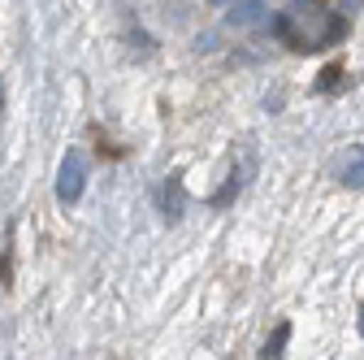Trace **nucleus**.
<instances>
[{
  "instance_id": "obj_7",
  "label": "nucleus",
  "mask_w": 364,
  "mask_h": 360,
  "mask_svg": "<svg viewBox=\"0 0 364 360\" xmlns=\"http://www.w3.org/2000/svg\"><path fill=\"white\" fill-rule=\"evenodd\" d=\"M287 339H291V326L282 322L278 330H273V334L264 339V347H260V356H282V351H287Z\"/></svg>"
},
{
  "instance_id": "obj_8",
  "label": "nucleus",
  "mask_w": 364,
  "mask_h": 360,
  "mask_svg": "<svg viewBox=\"0 0 364 360\" xmlns=\"http://www.w3.org/2000/svg\"><path fill=\"white\" fill-rule=\"evenodd\" d=\"M239 183H243V178H239V169H235V174H230V183H225V187H221V191H217V196H213L208 204H213V208H225V204H230V200H235V191H239Z\"/></svg>"
},
{
  "instance_id": "obj_3",
  "label": "nucleus",
  "mask_w": 364,
  "mask_h": 360,
  "mask_svg": "<svg viewBox=\"0 0 364 360\" xmlns=\"http://www.w3.org/2000/svg\"><path fill=\"white\" fill-rule=\"evenodd\" d=\"M264 18H269V0H235V5L225 9V26L230 31H247Z\"/></svg>"
},
{
  "instance_id": "obj_9",
  "label": "nucleus",
  "mask_w": 364,
  "mask_h": 360,
  "mask_svg": "<svg viewBox=\"0 0 364 360\" xmlns=\"http://www.w3.org/2000/svg\"><path fill=\"white\" fill-rule=\"evenodd\" d=\"M343 9H351V14H355V9H364V0H343Z\"/></svg>"
},
{
  "instance_id": "obj_5",
  "label": "nucleus",
  "mask_w": 364,
  "mask_h": 360,
  "mask_svg": "<svg viewBox=\"0 0 364 360\" xmlns=\"http://www.w3.org/2000/svg\"><path fill=\"white\" fill-rule=\"evenodd\" d=\"M338 183L351 187V191L364 187V144H355V148L343 152V161H338Z\"/></svg>"
},
{
  "instance_id": "obj_4",
  "label": "nucleus",
  "mask_w": 364,
  "mask_h": 360,
  "mask_svg": "<svg viewBox=\"0 0 364 360\" xmlns=\"http://www.w3.org/2000/svg\"><path fill=\"white\" fill-rule=\"evenodd\" d=\"M161 213H165L169 226L182 221V213H187V187H182V174L178 169L165 178V187H161Z\"/></svg>"
},
{
  "instance_id": "obj_2",
  "label": "nucleus",
  "mask_w": 364,
  "mask_h": 360,
  "mask_svg": "<svg viewBox=\"0 0 364 360\" xmlns=\"http://www.w3.org/2000/svg\"><path fill=\"white\" fill-rule=\"evenodd\" d=\"M87 152L82 148H70L65 157H61V169H57V204L61 208H74L78 200H82V191H87Z\"/></svg>"
},
{
  "instance_id": "obj_10",
  "label": "nucleus",
  "mask_w": 364,
  "mask_h": 360,
  "mask_svg": "<svg viewBox=\"0 0 364 360\" xmlns=\"http://www.w3.org/2000/svg\"><path fill=\"white\" fill-rule=\"evenodd\" d=\"M208 5H213V9H230V5H235V0H208Z\"/></svg>"
},
{
  "instance_id": "obj_6",
  "label": "nucleus",
  "mask_w": 364,
  "mask_h": 360,
  "mask_svg": "<svg viewBox=\"0 0 364 360\" xmlns=\"http://www.w3.org/2000/svg\"><path fill=\"white\" fill-rule=\"evenodd\" d=\"M343 74H347L343 65H330V70H321V78H316V87H312V92H316V96H326V92H338V87L347 83Z\"/></svg>"
},
{
  "instance_id": "obj_1",
  "label": "nucleus",
  "mask_w": 364,
  "mask_h": 360,
  "mask_svg": "<svg viewBox=\"0 0 364 360\" xmlns=\"http://www.w3.org/2000/svg\"><path fill=\"white\" fill-rule=\"evenodd\" d=\"M269 31L287 39L291 53H326L347 39V14L326 0H291V9L269 18Z\"/></svg>"
}]
</instances>
